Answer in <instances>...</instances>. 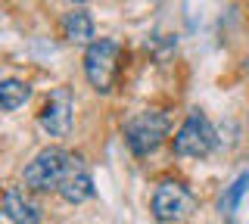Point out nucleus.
Wrapping results in <instances>:
<instances>
[{"label":"nucleus","instance_id":"obj_1","mask_svg":"<svg viewBox=\"0 0 249 224\" xmlns=\"http://www.w3.org/2000/svg\"><path fill=\"white\" fill-rule=\"evenodd\" d=\"M119 66H122V47L115 41H106L103 37V41L88 44V53H84V75H88L93 90L109 94L115 78H119Z\"/></svg>","mask_w":249,"mask_h":224},{"label":"nucleus","instance_id":"obj_2","mask_svg":"<svg viewBox=\"0 0 249 224\" xmlns=\"http://www.w3.org/2000/svg\"><path fill=\"white\" fill-rule=\"evenodd\" d=\"M168 134V119L159 109H143L137 115H131L124 125V140H128L134 156H150V153L165 140Z\"/></svg>","mask_w":249,"mask_h":224},{"label":"nucleus","instance_id":"obj_3","mask_svg":"<svg viewBox=\"0 0 249 224\" xmlns=\"http://www.w3.org/2000/svg\"><path fill=\"white\" fill-rule=\"evenodd\" d=\"M215 150V128L199 109H193L184 119V125L175 134V153L187 159H202Z\"/></svg>","mask_w":249,"mask_h":224},{"label":"nucleus","instance_id":"obj_4","mask_svg":"<svg viewBox=\"0 0 249 224\" xmlns=\"http://www.w3.org/2000/svg\"><path fill=\"white\" fill-rule=\"evenodd\" d=\"M69 156L66 150H59V146H50V150H41L35 159L25 165V187L31 190H50V187H59L62 174H66Z\"/></svg>","mask_w":249,"mask_h":224},{"label":"nucleus","instance_id":"obj_5","mask_svg":"<svg viewBox=\"0 0 249 224\" xmlns=\"http://www.w3.org/2000/svg\"><path fill=\"white\" fill-rule=\"evenodd\" d=\"M193 206H196V199H193V193L184 187V184L178 181H165L159 184V190L153 193V215L159 221L165 224H181L190 218Z\"/></svg>","mask_w":249,"mask_h":224},{"label":"nucleus","instance_id":"obj_6","mask_svg":"<svg viewBox=\"0 0 249 224\" xmlns=\"http://www.w3.org/2000/svg\"><path fill=\"white\" fill-rule=\"evenodd\" d=\"M41 128L50 137H66L72 131V94L69 87H56L41 109Z\"/></svg>","mask_w":249,"mask_h":224},{"label":"nucleus","instance_id":"obj_7","mask_svg":"<svg viewBox=\"0 0 249 224\" xmlns=\"http://www.w3.org/2000/svg\"><path fill=\"white\" fill-rule=\"evenodd\" d=\"M56 190H59V196L66 199V203H75V206L93 196V177H90L88 168H84L81 159L72 156V162H69V168H66V174H62Z\"/></svg>","mask_w":249,"mask_h":224},{"label":"nucleus","instance_id":"obj_8","mask_svg":"<svg viewBox=\"0 0 249 224\" xmlns=\"http://www.w3.org/2000/svg\"><path fill=\"white\" fill-rule=\"evenodd\" d=\"M3 215L13 224H37L41 221V208H37V203H31V199L25 196V190H19V187H10L3 193Z\"/></svg>","mask_w":249,"mask_h":224},{"label":"nucleus","instance_id":"obj_9","mask_svg":"<svg viewBox=\"0 0 249 224\" xmlns=\"http://www.w3.org/2000/svg\"><path fill=\"white\" fill-rule=\"evenodd\" d=\"M62 37L69 44H93V19L84 10H72L62 16Z\"/></svg>","mask_w":249,"mask_h":224},{"label":"nucleus","instance_id":"obj_10","mask_svg":"<svg viewBox=\"0 0 249 224\" xmlns=\"http://www.w3.org/2000/svg\"><path fill=\"white\" fill-rule=\"evenodd\" d=\"M28 84L25 81H19V78H6V81H0V112H13V109H19L22 103L28 100Z\"/></svg>","mask_w":249,"mask_h":224},{"label":"nucleus","instance_id":"obj_11","mask_svg":"<svg viewBox=\"0 0 249 224\" xmlns=\"http://www.w3.org/2000/svg\"><path fill=\"white\" fill-rule=\"evenodd\" d=\"M246 187H249V172H243L228 190H224V196H221V212L224 215H233V212H237V206H240V199H243Z\"/></svg>","mask_w":249,"mask_h":224},{"label":"nucleus","instance_id":"obj_12","mask_svg":"<svg viewBox=\"0 0 249 224\" xmlns=\"http://www.w3.org/2000/svg\"><path fill=\"white\" fill-rule=\"evenodd\" d=\"M72 3H88V0H72Z\"/></svg>","mask_w":249,"mask_h":224}]
</instances>
